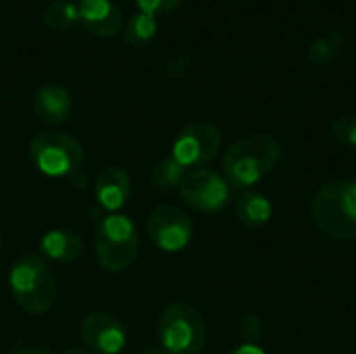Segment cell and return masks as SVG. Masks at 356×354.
I'll return each instance as SVG.
<instances>
[{
    "mask_svg": "<svg viewBox=\"0 0 356 354\" xmlns=\"http://www.w3.org/2000/svg\"><path fill=\"white\" fill-rule=\"evenodd\" d=\"M8 286L17 305L31 315H42L56 300V277L38 255H23L8 273Z\"/></svg>",
    "mask_w": 356,
    "mask_h": 354,
    "instance_id": "cell-3",
    "label": "cell"
},
{
    "mask_svg": "<svg viewBox=\"0 0 356 354\" xmlns=\"http://www.w3.org/2000/svg\"><path fill=\"white\" fill-rule=\"evenodd\" d=\"M33 111L44 123L60 125L71 117L73 98L67 88L58 83H46L33 96Z\"/></svg>",
    "mask_w": 356,
    "mask_h": 354,
    "instance_id": "cell-11",
    "label": "cell"
},
{
    "mask_svg": "<svg viewBox=\"0 0 356 354\" xmlns=\"http://www.w3.org/2000/svg\"><path fill=\"white\" fill-rule=\"evenodd\" d=\"M186 167L179 165L173 156H167V159H161L159 163H154V167L150 169V184L154 190H161V192H169V190H175L179 188V184L184 182L186 177Z\"/></svg>",
    "mask_w": 356,
    "mask_h": 354,
    "instance_id": "cell-16",
    "label": "cell"
},
{
    "mask_svg": "<svg viewBox=\"0 0 356 354\" xmlns=\"http://www.w3.org/2000/svg\"><path fill=\"white\" fill-rule=\"evenodd\" d=\"M332 134L340 144L356 146V117H350V115L338 117L332 125Z\"/></svg>",
    "mask_w": 356,
    "mask_h": 354,
    "instance_id": "cell-20",
    "label": "cell"
},
{
    "mask_svg": "<svg viewBox=\"0 0 356 354\" xmlns=\"http://www.w3.org/2000/svg\"><path fill=\"white\" fill-rule=\"evenodd\" d=\"M94 196H96V202L102 209H106L108 213H117L119 209L125 207V202L131 196L129 175L123 169H119V167L104 169L98 175V179H96Z\"/></svg>",
    "mask_w": 356,
    "mask_h": 354,
    "instance_id": "cell-12",
    "label": "cell"
},
{
    "mask_svg": "<svg viewBox=\"0 0 356 354\" xmlns=\"http://www.w3.org/2000/svg\"><path fill=\"white\" fill-rule=\"evenodd\" d=\"M159 340L167 354H200L207 342L202 315L186 303L169 305L159 317Z\"/></svg>",
    "mask_w": 356,
    "mask_h": 354,
    "instance_id": "cell-5",
    "label": "cell"
},
{
    "mask_svg": "<svg viewBox=\"0 0 356 354\" xmlns=\"http://www.w3.org/2000/svg\"><path fill=\"white\" fill-rule=\"evenodd\" d=\"M79 334L88 351L96 354H119L127 342L125 328L108 313L86 315L79 325Z\"/></svg>",
    "mask_w": 356,
    "mask_h": 354,
    "instance_id": "cell-10",
    "label": "cell"
},
{
    "mask_svg": "<svg viewBox=\"0 0 356 354\" xmlns=\"http://www.w3.org/2000/svg\"><path fill=\"white\" fill-rule=\"evenodd\" d=\"M177 190L184 202L200 213L221 211L229 202V184L211 169L188 171Z\"/></svg>",
    "mask_w": 356,
    "mask_h": 354,
    "instance_id": "cell-7",
    "label": "cell"
},
{
    "mask_svg": "<svg viewBox=\"0 0 356 354\" xmlns=\"http://www.w3.org/2000/svg\"><path fill=\"white\" fill-rule=\"evenodd\" d=\"M154 35H156V17H150L146 13H138L127 21L125 40L129 46L142 48V46L150 44Z\"/></svg>",
    "mask_w": 356,
    "mask_h": 354,
    "instance_id": "cell-19",
    "label": "cell"
},
{
    "mask_svg": "<svg viewBox=\"0 0 356 354\" xmlns=\"http://www.w3.org/2000/svg\"><path fill=\"white\" fill-rule=\"evenodd\" d=\"M140 13H146L150 17H161V15H169L171 10H175L184 0H136Z\"/></svg>",
    "mask_w": 356,
    "mask_h": 354,
    "instance_id": "cell-21",
    "label": "cell"
},
{
    "mask_svg": "<svg viewBox=\"0 0 356 354\" xmlns=\"http://www.w3.org/2000/svg\"><path fill=\"white\" fill-rule=\"evenodd\" d=\"M229 354H265V351L259 344H240L238 348H234Z\"/></svg>",
    "mask_w": 356,
    "mask_h": 354,
    "instance_id": "cell-24",
    "label": "cell"
},
{
    "mask_svg": "<svg viewBox=\"0 0 356 354\" xmlns=\"http://www.w3.org/2000/svg\"><path fill=\"white\" fill-rule=\"evenodd\" d=\"M311 215L332 240H356V179L327 182L313 198Z\"/></svg>",
    "mask_w": 356,
    "mask_h": 354,
    "instance_id": "cell-2",
    "label": "cell"
},
{
    "mask_svg": "<svg viewBox=\"0 0 356 354\" xmlns=\"http://www.w3.org/2000/svg\"><path fill=\"white\" fill-rule=\"evenodd\" d=\"M40 250L54 263L67 265L81 257L83 240L71 230H50L40 240Z\"/></svg>",
    "mask_w": 356,
    "mask_h": 354,
    "instance_id": "cell-14",
    "label": "cell"
},
{
    "mask_svg": "<svg viewBox=\"0 0 356 354\" xmlns=\"http://www.w3.org/2000/svg\"><path fill=\"white\" fill-rule=\"evenodd\" d=\"M186 65H188V58H175L171 65H169V69H167V75L171 77V79H177V77H181V73H184V69H186Z\"/></svg>",
    "mask_w": 356,
    "mask_h": 354,
    "instance_id": "cell-23",
    "label": "cell"
},
{
    "mask_svg": "<svg viewBox=\"0 0 356 354\" xmlns=\"http://www.w3.org/2000/svg\"><path fill=\"white\" fill-rule=\"evenodd\" d=\"M15 354H44V353H40V351H21V353H15Z\"/></svg>",
    "mask_w": 356,
    "mask_h": 354,
    "instance_id": "cell-27",
    "label": "cell"
},
{
    "mask_svg": "<svg viewBox=\"0 0 356 354\" xmlns=\"http://www.w3.org/2000/svg\"><path fill=\"white\" fill-rule=\"evenodd\" d=\"M263 334V323L257 315H246L240 321V336L244 344H257Z\"/></svg>",
    "mask_w": 356,
    "mask_h": 354,
    "instance_id": "cell-22",
    "label": "cell"
},
{
    "mask_svg": "<svg viewBox=\"0 0 356 354\" xmlns=\"http://www.w3.org/2000/svg\"><path fill=\"white\" fill-rule=\"evenodd\" d=\"M77 8L83 27L100 38H111L121 29V10L111 0H81Z\"/></svg>",
    "mask_w": 356,
    "mask_h": 354,
    "instance_id": "cell-13",
    "label": "cell"
},
{
    "mask_svg": "<svg viewBox=\"0 0 356 354\" xmlns=\"http://www.w3.org/2000/svg\"><path fill=\"white\" fill-rule=\"evenodd\" d=\"M219 150H221V131L211 123L198 121V123H190L179 131V136L173 142L171 156L188 169L213 161Z\"/></svg>",
    "mask_w": 356,
    "mask_h": 354,
    "instance_id": "cell-8",
    "label": "cell"
},
{
    "mask_svg": "<svg viewBox=\"0 0 356 354\" xmlns=\"http://www.w3.org/2000/svg\"><path fill=\"white\" fill-rule=\"evenodd\" d=\"M0 248H2V236H0Z\"/></svg>",
    "mask_w": 356,
    "mask_h": 354,
    "instance_id": "cell-28",
    "label": "cell"
},
{
    "mask_svg": "<svg viewBox=\"0 0 356 354\" xmlns=\"http://www.w3.org/2000/svg\"><path fill=\"white\" fill-rule=\"evenodd\" d=\"M42 21L54 31H67L79 21V8L71 0H56L44 8Z\"/></svg>",
    "mask_w": 356,
    "mask_h": 354,
    "instance_id": "cell-17",
    "label": "cell"
},
{
    "mask_svg": "<svg viewBox=\"0 0 356 354\" xmlns=\"http://www.w3.org/2000/svg\"><path fill=\"white\" fill-rule=\"evenodd\" d=\"M236 215H238L242 225H246L250 230H261L269 223L273 209H271V202L267 200L265 194L248 188L236 200Z\"/></svg>",
    "mask_w": 356,
    "mask_h": 354,
    "instance_id": "cell-15",
    "label": "cell"
},
{
    "mask_svg": "<svg viewBox=\"0 0 356 354\" xmlns=\"http://www.w3.org/2000/svg\"><path fill=\"white\" fill-rule=\"evenodd\" d=\"M94 252L104 271H127L136 263L140 252V236L134 221L119 213L102 217L94 234Z\"/></svg>",
    "mask_w": 356,
    "mask_h": 354,
    "instance_id": "cell-4",
    "label": "cell"
},
{
    "mask_svg": "<svg viewBox=\"0 0 356 354\" xmlns=\"http://www.w3.org/2000/svg\"><path fill=\"white\" fill-rule=\"evenodd\" d=\"M344 33L340 31H330L325 35H319L317 40H313V44L309 46V61L313 65H325L332 63L344 48Z\"/></svg>",
    "mask_w": 356,
    "mask_h": 354,
    "instance_id": "cell-18",
    "label": "cell"
},
{
    "mask_svg": "<svg viewBox=\"0 0 356 354\" xmlns=\"http://www.w3.org/2000/svg\"><path fill=\"white\" fill-rule=\"evenodd\" d=\"M146 232L163 252H179L192 240V221L177 207H159L150 213Z\"/></svg>",
    "mask_w": 356,
    "mask_h": 354,
    "instance_id": "cell-9",
    "label": "cell"
},
{
    "mask_svg": "<svg viewBox=\"0 0 356 354\" xmlns=\"http://www.w3.org/2000/svg\"><path fill=\"white\" fill-rule=\"evenodd\" d=\"M63 354H94V353L86 351V348H71V351H67V353H63Z\"/></svg>",
    "mask_w": 356,
    "mask_h": 354,
    "instance_id": "cell-25",
    "label": "cell"
},
{
    "mask_svg": "<svg viewBox=\"0 0 356 354\" xmlns=\"http://www.w3.org/2000/svg\"><path fill=\"white\" fill-rule=\"evenodd\" d=\"M29 159L48 177H67L79 171L83 146L65 131H42L29 142Z\"/></svg>",
    "mask_w": 356,
    "mask_h": 354,
    "instance_id": "cell-6",
    "label": "cell"
},
{
    "mask_svg": "<svg viewBox=\"0 0 356 354\" xmlns=\"http://www.w3.org/2000/svg\"><path fill=\"white\" fill-rule=\"evenodd\" d=\"M282 159V144L271 134H252L234 142L223 154V173L229 188L248 190L267 177Z\"/></svg>",
    "mask_w": 356,
    "mask_h": 354,
    "instance_id": "cell-1",
    "label": "cell"
},
{
    "mask_svg": "<svg viewBox=\"0 0 356 354\" xmlns=\"http://www.w3.org/2000/svg\"><path fill=\"white\" fill-rule=\"evenodd\" d=\"M142 354H167L163 348H146Z\"/></svg>",
    "mask_w": 356,
    "mask_h": 354,
    "instance_id": "cell-26",
    "label": "cell"
},
{
    "mask_svg": "<svg viewBox=\"0 0 356 354\" xmlns=\"http://www.w3.org/2000/svg\"><path fill=\"white\" fill-rule=\"evenodd\" d=\"M71 2H73V0H71Z\"/></svg>",
    "mask_w": 356,
    "mask_h": 354,
    "instance_id": "cell-29",
    "label": "cell"
}]
</instances>
